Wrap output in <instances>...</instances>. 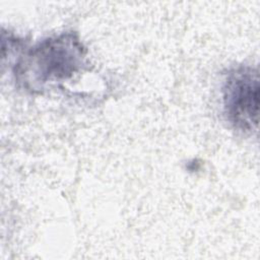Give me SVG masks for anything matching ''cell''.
<instances>
[{
  "instance_id": "2",
  "label": "cell",
  "mask_w": 260,
  "mask_h": 260,
  "mask_svg": "<svg viewBox=\"0 0 260 260\" xmlns=\"http://www.w3.org/2000/svg\"><path fill=\"white\" fill-rule=\"evenodd\" d=\"M222 104L226 120L242 132L258 127L259 74L252 67L241 66L229 71L222 85Z\"/></svg>"
},
{
  "instance_id": "1",
  "label": "cell",
  "mask_w": 260,
  "mask_h": 260,
  "mask_svg": "<svg viewBox=\"0 0 260 260\" xmlns=\"http://www.w3.org/2000/svg\"><path fill=\"white\" fill-rule=\"evenodd\" d=\"M86 64V50L74 32L43 40L15 63L13 74L19 86L41 92L80 72Z\"/></svg>"
}]
</instances>
